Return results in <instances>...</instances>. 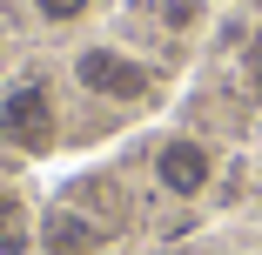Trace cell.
<instances>
[{"mask_svg":"<svg viewBox=\"0 0 262 255\" xmlns=\"http://www.w3.org/2000/svg\"><path fill=\"white\" fill-rule=\"evenodd\" d=\"M68 74H74L81 94L115 101V108H141V101H155V67L135 54V47H115V40H88V47H74Z\"/></svg>","mask_w":262,"mask_h":255,"instance_id":"obj_1","label":"cell"},{"mask_svg":"<svg viewBox=\"0 0 262 255\" xmlns=\"http://www.w3.org/2000/svg\"><path fill=\"white\" fill-rule=\"evenodd\" d=\"M0 141L27 161H47L61 148V101L47 81H14L0 94Z\"/></svg>","mask_w":262,"mask_h":255,"instance_id":"obj_2","label":"cell"},{"mask_svg":"<svg viewBox=\"0 0 262 255\" xmlns=\"http://www.w3.org/2000/svg\"><path fill=\"white\" fill-rule=\"evenodd\" d=\"M148 168H155V188H162L168 201H202L208 188H215V148H208L202 134L168 128L162 141H155Z\"/></svg>","mask_w":262,"mask_h":255,"instance_id":"obj_3","label":"cell"},{"mask_svg":"<svg viewBox=\"0 0 262 255\" xmlns=\"http://www.w3.org/2000/svg\"><path fill=\"white\" fill-rule=\"evenodd\" d=\"M101 248H108V228H101L88 208H74V201L40 208V222H34V255H101Z\"/></svg>","mask_w":262,"mask_h":255,"instance_id":"obj_4","label":"cell"},{"mask_svg":"<svg viewBox=\"0 0 262 255\" xmlns=\"http://www.w3.org/2000/svg\"><path fill=\"white\" fill-rule=\"evenodd\" d=\"M34 208L20 201V188L0 181V255H34Z\"/></svg>","mask_w":262,"mask_h":255,"instance_id":"obj_5","label":"cell"},{"mask_svg":"<svg viewBox=\"0 0 262 255\" xmlns=\"http://www.w3.org/2000/svg\"><path fill=\"white\" fill-rule=\"evenodd\" d=\"M94 14V0H34V20L40 27H81Z\"/></svg>","mask_w":262,"mask_h":255,"instance_id":"obj_6","label":"cell"},{"mask_svg":"<svg viewBox=\"0 0 262 255\" xmlns=\"http://www.w3.org/2000/svg\"><path fill=\"white\" fill-rule=\"evenodd\" d=\"M202 20V0H162V27H175V34H188Z\"/></svg>","mask_w":262,"mask_h":255,"instance_id":"obj_7","label":"cell"},{"mask_svg":"<svg viewBox=\"0 0 262 255\" xmlns=\"http://www.w3.org/2000/svg\"><path fill=\"white\" fill-rule=\"evenodd\" d=\"M242 74H249V87L262 94V34H255V40L242 47Z\"/></svg>","mask_w":262,"mask_h":255,"instance_id":"obj_8","label":"cell"}]
</instances>
